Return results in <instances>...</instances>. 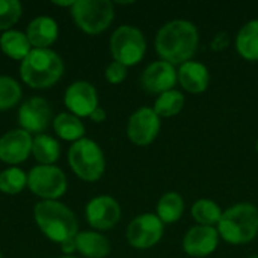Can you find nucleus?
<instances>
[{
    "instance_id": "f257e3e1",
    "label": "nucleus",
    "mask_w": 258,
    "mask_h": 258,
    "mask_svg": "<svg viewBox=\"0 0 258 258\" xmlns=\"http://www.w3.org/2000/svg\"><path fill=\"white\" fill-rule=\"evenodd\" d=\"M200 44L197 26L187 20H172L163 24L156 35V51L162 60L171 65H183L189 62Z\"/></svg>"
},
{
    "instance_id": "f03ea898",
    "label": "nucleus",
    "mask_w": 258,
    "mask_h": 258,
    "mask_svg": "<svg viewBox=\"0 0 258 258\" xmlns=\"http://www.w3.org/2000/svg\"><path fill=\"white\" fill-rule=\"evenodd\" d=\"M33 219L39 231L57 245L74 239L79 233L74 212L60 201H38L33 207Z\"/></svg>"
},
{
    "instance_id": "7ed1b4c3",
    "label": "nucleus",
    "mask_w": 258,
    "mask_h": 258,
    "mask_svg": "<svg viewBox=\"0 0 258 258\" xmlns=\"http://www.w3.org/2000/svg\"><path fill=\"white\" fill-rule=\"evenodd\" d=\"M62 57L51 48H33L20 62V79L32 89H47L54 86L63 76Z\"/></svg>"
},
{
    "instance_id": "20e7f679",
    "label": "nucleus",
    "mask_w": 258,
    "mask_h": 258,
    "mask_svg": "<svg viewBox=\"0 0 258 258\" xmlns=\"http://www.w3.org/2000/svg\"><path fill=\"white\" fill-rule=\"evenodd\" d=\"M219 237L230 245H245L258 234V209L251 203H239L222 213L218 224Z\"/></svg>"
},
{
    "instance_id": "39448f33",
    "label": "nucleus",
    "mask_w": 258,
    "mask_h": 258,
    "mask_svg": "<svg viewBox=\"0 0 258 258\" xmlns=\"http://www.w3.org/2000/svg\"><path fill=\"white\" fill-rule=\"evenodd\" d=\"M67 159L76 177L86 183L98 181L106 171L104 153L101 147L89 138H83L71 144Z\"/></svg>"
},
{
    "instance_id": "423d86ee",
    "label": "nucleus",
    "mask_w": 258,
    "mask_h": 258,
    "mask_svg": "<svg viewBox=\"0 0 258 258\" xmlns=\"http://www.w3.org/2000/svg\"><path fill=\"white\" fill-rule=\"evenodd\" d=\"M70 14L82 32L100 35L110 27L115 18V8L110 0H76Z\"/></svg>"
},
{
    "instance_id": "0eeeda50",
    "label": "nucleus",
    "mask_w": 258,
    "mask_h": 258,
    "mask_svg": "<svg viewBox=\"0 0 258 258\" xmlns=\"http://www.w3.org/2000/svg\"><path fill=\"white\" fill-rule=\"evenodd\" d=\"M109 48L113 60L128 67L139 63L147 53V41L144 33L135 26H119L113 30Z\"/></svg>"
},
{
    "instance_id": "6e6552de",
    "label": "nucleus",
    "mask_w": 258,
    "mask_h": 258,
    "mask_svg": "<svg viewBox=\"0 0 258 258\" xmlns=\"http://www.w3.org/2000/svg\"><path fill=\"white\" fill-rule=\"evenodd\" d=\"M27 189L41 201H59L67 194L68 180L56 165H36L27 172Z\"/></svg>"
},
{
    "instance_id": "1a4fd4ad",
    "label": "nucleus",
    "mask_w": 258,
    "mask_h": 258,
    "mask_svg": "<svg viewBox=\"0 0 258 258\" xmlns=\"http://www.w3.org/2000/svg\"><path fill=\"white\" fill-rule=\"evenodd\" d=\"M163 222L154 213L136 216L127 227L125 239L136 249H148L157 245L163 237Z\"/></svg>"
},
{
    "instance_id": "9d476101",
    "label": "nucleus",
    "mask_w": 258,
    "mask_h": 258,
    "mask_svg": "<svg viewBox=\"0 0 258 258\" xmlns=\"http://www.w3.org/2000/svg\"><path fill=\"white\" fill-rule=\"evenodd\" d=\"M17 121L20 128L26 130L32 136L42 135L51 119V107L42 97H30L24 100L17 112Z\"/></svg>"
},
{
    "instance_id": "9b49d317",
    "label": "nucleus",
    "mask_w": 258,
    "mask_h": 258,
    "mask_svg": "<svg viewBox=\"0 0 258 258\" xmlns=\"http://www.w3.org/2000/svg\"><path fill=\"white\" fill-rule=\"evenodd\" d=\"M85 218L89 227L95 231H107L119 222L121 206L115 198L109 195H100L86 204Z\"/></svg>"
},
{
    "instance_id": "f8f14e48",
    "label": "nucleus",
    "mask_w": 258,
    "mask_h": 258,
    "mask_svg": "<svg viewBox=\"0 0 258 258\" xmlns=\"http://www.w3.org/2000/svg\"><path fill=\"white\" fill-rule=\"evenodd\" d=\"M63 104L70 113L79 118H89L98 107V92L86 80L73 82L63 92Z\"/></svg>"
},
{
    "instance_id": "ddd939ff",
    "label": "nucleus",
    "mask_w": 258,
    "mask_h": 258,
    "mask_svg": "<svg viewBox=\"0 0 258 258\" xmlns=\"http://www.w3.org/2000/svg\"><path fill=\"white\" fill-rule=\"evenodd\" d=\"M33 136L23 128L8 130L0 136V160L8 166H18L32 156Z\"/></svg>"
},
{
    "instance_id": "4468645a",
    "label": "nucleus",
    "mask_w": 258,
    "mask_h": 258,
    "mask_svg": "<svg viewBox=\"0 0 258 258\" xmlns=\"http://www.w3.org/2000/svg\"><path fill=\"white\" fill-rule=\"evenodd\" d=\"M160 132V118L153 107H141L127 122V136L138 147H147L157 138Z\"/></svg>"
},
{
    "instance_id": "2eb2a0df",
    "label": "nucleus",
    "mask_w": 258,
    "mask_h": 258,
    "mask_svg": "<svg viewBox=\"0 0 258 258\" xmlns=\"http://www.w3.org/2000/svg\"><path fill=\"white\" fill-rule=\"evenodd\" d=\"M178 77H177L175 67L165 60H156L150 63L141 76L142 88L150 94H159V95L174 89Z\"/></svg>"
},
{
    "instance_id": "dca6fc26",
    "label": "nucleus",
    "mask_w": 258,
    "mask_h": 258,
    "mask_svg": "<svg viewBox=\"0 0 258 258\" xmlns=\"http://www.w3.org/2000/svg\"><path fill=\"white\" fill-rule=\"evenodd\" d=\"M218 243L219 233L215 227L195 225L186 233L183 239V249L190 257L204 258L216 251Z\"/></svg>"
},
{
    "instance_id": "f3484780",
    "label": "nucleus",
    "mask_w": 258,
    "mask_h": 258,
    "mask_svg": "<svg viewBox=\"0 0 258 258\" xmlns=\"http://www.w3.org/2000/svg\"><path fill=\"white\" fill-rule=\"evenodd\" d=\"M26 35L33 48H50L59 38V24L48 15H39L27 24Z\"/></svg>"
},
{
    "instance_id": "a211bd4d",
    "label": "nucleus",
    "mask_w": 258,
    "mask_h": 258,
    "mask_svg": "<svg viewBox=\"0 0 258 258\" xmlns=\"http://www.w3.org/2000/svg\"><path fill=\"white\" fill-rule=\"evenodd\" d=\"M177 77L181 88L190 94H201L207 91L210 83V73L207 67L197 60H189L180 65V70L177 71Z\"/></svg>"
},
{
    "instance_id": "6ab92c4d",
    "label": "nucleus",
    "mask_w": 258,
    "mask_h": 258,
    "mask_svg": "<svg viewBox=\"0 0 258 258\" xmlns=\"http://www.w3.org/2000/svg\"><path fill=\"white\" fill-rule=\"evenodd\" d=\"M77 252L85 258H106L110 254L109 239L95 230L79 231L74 237Z\"/></svg>"
},
{
    "instance_id": "aec40b11",
    "label": "nucleus",
    "mask_w": 258,
    "mask_h": 258,
    "mask_svg": "<svg viewBox=\"0 0 258 258\" xmlns=\"http://www.w3.org/2000/svg\"><path fill=\"white\" fill-rule=\"evenodd\" d=\"M0 50L12 60H23L33 50L26 32L11 29L0 35Z\"/></svg>"
},
{
    "instance_id": "412c9836",
    "label": "nucleus",
    "mask_w": 258,
    "mask_h": 258,
    "mask_svg": "<svg viewBox=\"0 0 258 258\" xmlns=\"http://www.w3.org/2000/svg\"><path fill=\"white\" fill-rule=\"evenodd\" d=\"M51 125H53L56 136L65 142L74 144L85 138L86 128H85L82 118L70 112H60L59 115H56L51 121Z\"/></svg>"
},
{
    "instance_id": "4be33fe9",
    "label": "nucleus",
    "mask_w": 258,
    "mask_h": 258,
    "mask_svg": "<svg viewBox=\"0 0 258 258\" xmlns=\"http://www.w3.org/2000/svg\"><path fill=\"white\" fill-rule=\"evenodd\" d=\"M32 157L38 162V165H56L60 157L59 141L47 133L33 136Z\"/></svg>"
},
{
    "instance_id": "5701e85b",
    "label": "nucleus",
    "mask_w": 258,
    "mask_h": 258,
    "mask_svg": "<svg viewBox=\"0 0 258 258\" xmlns=\"http://www.w3.org/2000/svg\"><path fill=\"white\" fill-rule=\"evenodd\" d=\"M236 48L246 60H258V20L248 21L236 36Z\"/></svg>"
},
{
    "instance_id": "b1692460",
    "label": "nucleus",
    "mask_w": 258,
    "mask_h": 258,
    "mask_svg": "<svg viewBox=\"0 0 258 258\" xmlns=\"http://www.w3.org/2000/svg\"><path fill=\"white\" fill-rule=\"evenodd\" d=\"M184 212V201L177 192H166L157 203V218L163 224H174L180 221Z\"/></svg>"
},
{
    "instance_id": "393cba45",
    "label": "nucleus",
    "mask_w": 258,
    "mask_h": 258,
    "mask_svg": "<svg viewBox=\"0 0 258 258\" xmlns=\"http://www.w3.org/2000/svg\"><path fill=\"white\" fill-rule=\"evenodd\" d=\"M183 106H184V95L177 89H171L157 97L153 110L159 115V118H171L178 115Z\"/></svg>"
},
{
    "instance_id": "a878e982",
    "label": "nucleus",
    "mask_w": 258,
    "mask_h": 258,
    "mask_svg": "<svg viewBox=\"0 0 258 258\" xmlns=\"http://www.w3.org/2000/svg\"><path fill=\"white\" fill-rule=\"evenodd\" d=\"M27 187V174L18 166H8L0 172V192L18 195Z\"/></svg>"
},
{
    "instance_id": "bb28decb",
    "label": "nucleus",
    "mask_w": 258,
    "mask_h": 258,
    "mask_svg": "<svg viewBox=\"0 0 258 258\" xmlns=\"http://www.w3.org/2000/svg\"><path fill=\"white\" fill-rule=\"evenodd\" d=\"M222 213L221 207L212 200H198L192 206V218L203 227H218Z\"/></svg>"
},
{
    "instance_id": "cd10ccee",
    "label": "nucleus",
    "mask_w": 258,
    "mask_h": 258,
    "mask_svg": "<svg viewBox=\"0 0 258 258\" xmlns=\"http://www.w3.org/2000/svg\"><path fill=\"white\" fill-rule=\"evenodd\" d=\"M23 98V89L20 82L11 76L0 74V112L11 110Z\"/></svg>"
},
{
    "instance_id": "c85d7f7f",
    "label": "nucleus",
    "mask_w": 258,
    "mask_h": 258,
    "mask_svg": "<svg viewBox=\"0 0 258 258\" xmlns=\"http://www.w3.org/2000/svg\"><path fill=\"white\" fill-rule=\"evenodd\" d=\"M23 15V5L18 0H0V32L11 30Z\"/></svg>"
},
{
    "instance_id": "c756f323",
    "label": "nucleus",
    "mask_w": 258,
    "mask_h": 258,
    "mask_svg": "<svg viewBox=\"0 0 258 258\" xmlns=\"http://www.w3.org/2000/svg\"><path fill=\"white\" fill-rule=\"evenodd\" d=\"M104 77L106 80L110 83V85H119L125 80L127 77V67L116 62V60H112L107 67H106V71H104Z\"/></svg>"
},
{
    "instance_id": "7c9ffc66",
    "label": "nucleus",
    "mask_w": 258,
    "mask_h": 258,
    "mask_svg": "<svg viewBox=\"0 0 258 258\" xmlns=\"http://www.w3.org/2000/svg\"><path fill=\"white\" fill-rule=\"evenodd\" d=\"M228 45H230V36L227 32H218L210 42V47L215 51H222V50L228 48Z\"/></svg>"
},
{
    "instance_id": "2f4dec72",
    "label": "nucleus",
    "mask_w": 258,
    "mask_h": 258,
    "mask_svg": "<svg viewBox=\"0 0 258 258\" xmlns=\"http://www.w3.org/2000/svg\"><path fill=\"white\" fill-rule=\"evenodd\" d=\"M106 118H107V113H106V110H104L103 107H100V106H98V107L91 113V116H89V119H91L92 122H97V124L104 122Z\"/></svg>"
},
{
    "instance_id": "473e14b6",
    "label": "nucleus",
    "mask_w": 258,
    "mask_h": 258,
    "mask_svg": "<svg viewBox=\"0 0 258 258\" xmlns=\"http://www.w3.org/2000/svg\"><path fill=\"white\" fill-rule=\"evenodd\" d=\"M59 248H60V251H62V254H63V255H73L74 252H77L74 239H70V240L63 242V243H60V245H59Z\"/></svg>"
},
{
    "instance_id": "72a5a7b5",
    "label": "nucleus",
    "mask_w": 258,
    "mask_h": 258,
    "mask_svg": "<svg viewBox=\"0 0 258 258\" xmlns=\"http://www.w3.org/2000/svg\"><path fill=\"white\" fill-rule=\"evenodd\" d=\"M74 2H76V0H67V2H60V0L57 2V0H54L53 5L57 6V8H70V9H71L73 5H74Z\"/></svg>"
},
{
    "instance_id": "f704fd0d",
    "label": "nucleus",
    "mask_w": 258,
    "mask_h": 258,
    "mask_svg": "<svg viewBox=\"0 0 258 258\" xmlns=\"http://www.w3.org/2000/svg\"><path fill=\"white\" fill-rule=\"evenodd\" d=\"M59 258H79V257H76V255H62V257H59Z\"/></svg>"
},
{
    "instance_id": "c9c22d12",
    "label": "nucleus",
    "mask_w": 258,
    "mask_h": 258,
    "mask_svg": "<svg viewBox=\"0 0 258 258\" xmlns=\"http://www.w3.org/2000/svg\"><path fill=\"white\" fill-rule=\"evenodd\" d=\"M255 150H257V153H258V139H257V144H255Z\"/></svg>"
},
{
    "instance_id": "e433bc0d",
    "label": "nucleus",
    "mask_w": 258,
    "mask_h": 258,
    "mask_svg": "<svg viewBox=\"0 0 258 258\" xmlns=\"http://www.w3.org/2000/svg\"><path fill=\"white\" fill-rule=\"evenodd\" d=\"M0 258H3V254H2V251H0Z\"/></svg>"
},
{
    "instance_id": "4c0bfd02",
    "label": "nucleus",
    "mask_w": 258,
    "mask_h": 258,
    "mask_svg": "<svg viewBox=\"0 0 258 258\" xmlns=\"http://www.w3.org/2000/svg\"><path fill=\"white\" fill-rule=\"evenodd\" d=\"M251 258H258V255H255V257H251Z\"/></svg>"
}]
</instances>
